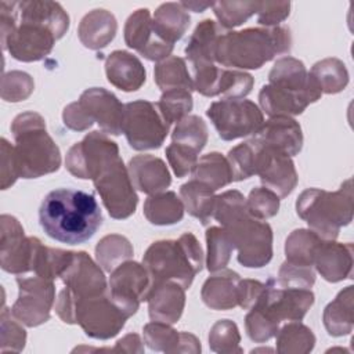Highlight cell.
<instances>
[{
    "label": "cell",
    "mask_w": 354,
    "mask_h": 354,
    "mask_svg": "<svg viewBox=\"0 0 354 354\" xmlns=\"http://www.w3.org/2000/svg\"><path fill=\"white\" fill-rule=\"evenodd\" d=\"M39 223L50 238L79 245L94 236L102 224V213L94 195L58 188L44 196L39 207Z\"/></svg>",
    "instance_id": "1"
},
{
    "label": "cell",
    "mask_w": 354,
    "mask_h": 354,
    "mask_svg": "<svg viewBox=\"0 0 354 354\" xmlns=\"http://www.w3.org/2000/svg\"><path fill=\"white\" fill-rule=\"evenodd\" d=\"M292 47L290 30L286 26L248 28L225 30L217 44L214 61L228 69H259Z\"/></svg>",
    "instance_id": "2"
},
{
    "label": "cell",
    "mask_w": 354,
    "mask_h": 354,
    "mask_svg": "<svg viewBox=\"0 0 354 354\" xmlns=\"http://www.w3.org/2000/svg\"><path fill=\"white\" fill-rule=\"evenodd\" d=\"M11 133L15 140V166L21 178H37L59 169V148L47 133L40 113L28 111L15 116Z\"/></svg>",
    "instance_id": "3"
},
{
    "label": "cell",
    "mask_w": 354,
    "mask_h": 354,
    "mask_svg": "<svg viewBox=\"0 0 354 354\" xmlns=\"http://www.w3.org/2000/svg\"><path fill=\"white\" fill-rule=\"evenodd\" d=\"M152 286L174 281L188 289L203 268V250L192 232H184L178 239H160L148 246L142 256ZM151 286V288H152Z\"/></svg>",
    "instance_id": "4"
},
{
    "label": "cell",
    "mask_w": 354,
    "mask_h": 354,
    "mask_svg": "<svg viewBox=\"0 0 354 354\" xmlns=\"http://www.w3.org/2000/svg\"><path fill=\"white\" fill-rule=\"evenodd\" d=\"M296 212L308 224V230L324 241H336L342 227L353 220V185L347 178L337 191L304 189L296 201Z\"/></svg>",
    "instance_id": "5"
},
{
    "label": "cell",
    "mask_w": 354,
    "mask_h": 354,
    "mask_svg": "<svg viewBox=\"0 0 354 354\" xmlns=\"http://www.w3.org/2000/svg\"><path fill=\"white\" fill-rule=\"evenodd\" d=\"M55 311L65 324H79L88 337L98 340L116 336L129 319L106 292L100 296L80 299L64 288L58 293Z\"/></svg>",
    "instance_id": "6"
},
{
    "label": "cell",
    "mask_w": 354,
    "mask_h": 354,
    "mask_svg": "<svg viewBox=\"0 0 354 354\" xmlns=\"http://www.w3.org/2000/svg\"><path fill=\"white\" fill-rule=\"evenodd\" d=\"M170 124L156 102L136 100L124 105L122 131L136 151L158 149L169 134Z\"/></svg>",
    "instance_id": "7"
},
{
    "label": "cell",
    "mask_w": 354,
    "mask_h": 354,
    "mask_svg": "<svg viewBox=\"0 0 354 354\" xmlns=\"http://www.w3.org/2000/svg\"><path fill=\"white\" fill-rule=\"evenodd\" d=\"M206 115L224 141L257 136L264 124L261 109L253 101L243 98L214 101L207 108Z\"/></svg>",
    "instance_id": "8"
},
{
    "label": "cell",
    "mask_w": 354,
    "mask_h": 354,
    "mask_svg": "<svg viewBox=\"0 0 354 354\" xmlns=\"http://www.w3.org/2000/svg\"><path fill=\"white\" fill-rule=\"evenodd\" d=\"M119 158L118 144L106 133L94 130L69 148L65 167L76 178L94 180Z\"/></svg>",
    "instance_id": "9"
},
{
    "label": "cell",
    "mask_w": 354,
    "mask_h": 354,
    "mask_svg": "<svg viewBox=\"0 0 354 354\" xmlns=\"http://www.w3.org/2000/svg\"><path fill=\"white\" fill-rule=\"evenodd\" d=\"M238 250V261L248 268H261L272 259V228L250 214L224 227Z\"/></svg>",
    "instance_id": "10"
},
{
    "label": "cell",
    "mask_w": 354,
    "mask_h": 354,
    "mask_svg": "<svg viewBox=\"0 0 354 354\" xmlns=\"http://www.w3.org/2000/svg\"><path fill=\"white\" fill-rule=\"evenodd\" d=\"M18 299L11 307V314L25 326H39L50 319L55 303L54 281L33 277H17Z\"/></svg>",
    "instance_id": "11"
},
{
    "label": "cell",
    "mask_w": 354,
    "mask_h": 354,
    "mask_svg": "<svg viewBox=\"0 0 354 354\" xmlns=\"http://www.w3.org/2000/svg\"><path fill=\"white\" fill-rule=\"evenodd\" d=\"M93 183L112 218L124 220L136 212L138 195L122 158L108 166Z\"/></svg>",
    "instance_id": "12"
},
{
    "label": "cell",
    "mask_w": 354,
    "mask_h": 354,
    "mask_svg": "<svg viewBox=\"0 0 354 354\" xmlns=\"http://www.w3.org/2000/svg\"><path fill=\"white\" fill-rule=\"evenodd\" d=\"M151 286V277L144 264L127 260L111 272L106 293L119 310L130 318L137 313L140 303L147 301Z\"/></svg>",
    "instance_id": "13"
},
{
    "label": "cell",
    "mask_w": 354,
    "mask_h": 354,
    "mask_svg": "<svg viewBox=\"0 0 354 354\" xmlns=\"http://www.w3.org/2000/svg\"><path fill=\"white\" fill-rule=\"evenodd\" d=\"M39 238L25 236L21 223L10 214L0 217V266L15 275L32 272L35 248Z\"/></svg>",
    "instance_id": "14"
},
{
    "label": "cell",
    "mask_w": 354,
    "mask_h": 354,
    "mask_svg": "<svg viewBox=\"0 0 354 354\" xmlns=\"http://www.w3.org/2000/svg\"><path fill=\"white\" fill-rule=\"evenodd\" d=\"M313 304L314 293L311 289L283 288L274 278H270L254 306L281 325L285 321H301Z\"/></svg>",
    "instance_id": "15"
},
{
    "label": "cell",
    "mask_w": 354,
    "mask_h": 354,
    "mask_svg": "<svg viewBox=\"0 0 354 354\" xmlns=\"http://www.w3.org/2000/svg\"><path fill=\"white\" fill-rule=\"evenodd\" d=\"M57 40L54 32L46 25L18 19L14 30L1 41V47L17 61L33 62L48 55Z\"/></svg>",
    "instance_id": "16"
},
{
    "label": "cell",
    "mask_w": 354,
    "mask_h": 354,
    "mask_svg": "<svg viewBox=\"0 0 354 354\" xmlns=\"http://www.w3.org/2000/svg\"><path fill=\"white\" fill-rule=\"evenodd\" d=\"M124 43L149 61H162L170 57L174 46L163 40L153 29L148 8L136 10L124 24Z\"/></svg>",
    "instance_id": "17"
},
{
    "label": "cell",
    "mask_w": 354,
    "mask_h": 354,
    "mask_svg": "<svg viewBox=\"0 0 354 354\" xmlns=\"http://www.w3.org/2000/svg\"><path fill=\"white\" fill-rule=\"evenodd\" d=\"M77 102L87 119L93 124L97 123L101 131L112 136L123 133L124 105L113 93L102 87H91L80 94Z\"/></svg>",
    "instance_id": "18"
},
{
    "label": "cell",
    "mask_w": 354,
    "mask_h": 354,
    "mask_svg": "<svg viewBox=\"0 0 354 354\" xmlns=\"http://www.w3.org/2000/svg\"><path fill=\"white\" fill-rule=\"evenodd\" d=\"M59 278L65 288L80 299L104 295L108 289L101 266L86 252H73L69 266Z\"/></svg>",
    "instance_id": "19"
},
{
    "label": "cell",
    "mask_w": 354,
    "mask_h": 354,
    "mask_svg": "<svg viewBox=\"0 0 354 354\" xmlns=\"http://www.w3.org/2000/svg\"><path fill=\"white\" fill-rule=\"evenodd\" d=\"M268 82L270 84L304 95L311 104L317 102L322 95L319 86L307 72L304 64L295 57L288 55L277 59L268 73Z\"/></svg>",
    "instance_id": "20"
},
{
    "label": "cell",
    "mask_w": 354,
    "mask_h": 354,
    "mask_svg": "<svg viewBox=\"0 0 354 354\" xmlns=\"http://www.w3.org/2000/svg\"><path fill=\"white\" fill-rule=\"evenodd\" d=\"M257 174L261 184L279 198H286L296 188L299 181L292 158L267 145Z\"/></svg>",
    "instance_id": "21"
},
{
    "label": "cell",
    "mask_w": 354,
    "mask_h": 354,
    "mask_svg": "<svg viewBox=\"0 0 354 354\" xmlns=\"http://www.w3.org/2000/svg\"><path fill=\"white\" fill-rule=\"evenodd\" d=\"M127 170L134 188L147 195L163 192L171 184L170 171L166 163L155 155L144 153L133 156Z\"/></svg>",
    "instance_id": "22"
},
{
    "label": "cell",
    "mask_w": 354,
    "mask_h": 354,
    "mask_svg": "<svg viewBox=\"0 0 354 354\" xmlns=\"http://www.w3.org/2000/svg\"><path fill=\"white\" fill-rule=\"evenodd\" d=\"M151 321L176 324L185 307V289L174 282L165 281L153 285L147 297Z\"/></svg>",
    "instance_id": "23"
},
{
    "label": "cell",
    "mask_w": 354,
    "mask_h": 354,
    "mask_svg": "<svg viewBox=\"0 0 354 354\" xmlns=\"http://www.w3.org/2000/svg\"><path fill=\"white\" fill-rule=\"evenodd\" d=\"M314 266L321 277L328 282H340L353 274V243L336 241H321Z\"/></svg>",
    "instance_id": "24"
},
{
    "label": "cell",
    "mask_w": 354,
    "mask_h": 354,
    "mask_svg": "<svg viewBox=\"0 0 354 354\" xmlns=\"http://www.w3.org/2000/svg\"><path fill=\"white\" fill-rule=\"evenodd\" d=\"M267 147L286 153L288 156L297 155L303 148V133L299 122L292 116H271L264 122L256 136Z\"/></svg>",
    "instance_id": "25"
},
{
    "label": "cell",
    "mask_w": 354,
    "mask_h": 354,
    "mask_svg": "<svg viewBox=\"0 0 354 354\" xmlns=\"http://www.w3.org/2000/svg\"><path fill=\"white\" fill-rule=\"evenodd\" d=\"M105 75L112 86L126 93L137 91L147 79V72L140 58L124 50H115L106 57Z\"/></svg>",
    "instance_id": "26"
},
{
    "label": "cell",
    "mask_w": 354,
    "mask_h": 354,
    "mask_svg": "<svg viewBox=\"0 0 354 354\" xmlns=\"http://www.w3.org/2000/svg\"><path fill=\"white\" fill-rule=\"evenodd\" d=\"M118 22L115 15L104 8L88 11L80 21L77 36L80 43L88 50L105 48L116 36Z\"/></svg>",
    "instance_id": "27"
},
{
    "label": "cell",
    "mask_w": 354,
    "mask_h": 354,
    "mask_svg": "<svg viewBox=\"0 0 354 354\" xmlns=\"http://www.w3.org/2000/svg\"><path fill=\"white\" fill-rule=\"evenodd\" d=\"M241 277L232 270H220L209 277L201 289L203 303L212 310H232L238 306V283Z\"/></svg>",
    "instance_id": "28"
},
{
    "label": "cell",
    "mask_w": 354,
    "mask_h": 354,
    "mask_svg": "<svg viewBox=\"0 0 354 354\" xmlns=\"http://www.w3.org/2000/svg\"><path fill=\"white\" fill-rule=\"evenodd\" d=\"M224 32L225 29L210 18L201 21L192 32L184 50L188 65L192 68L203 64H214L216 48Z\"/></svg>",
    "instance_id": "29"
},
{
    "label": "cell",
    "mask_w": 354,
    "mask_h": 354,
    "mask_svg": "<svg viewBox=\"0 0 354 354\" xmlns=\"http://www.w3.org/2000/svg\"><path fill=\"white\" fill-rule=\"evenodd\" d=\"M18 19L35 21L50 28L57 39H61L69 29V15L57 1L22 0L17 1Z\"/></svg>",
    "instance_id": "30"
},
{
    "label": "cell",
    "mask_w": 354,
    "mask_h": 354,
    "mask_svg": "<svg viewBox=\"0 0 354 354\" xmlns=\"http://www.w3.org/2000/svg\"><path fill=\"white\" fill-rule=\"evenodd\" d=\"M259 104L261 109L271 116H295L306 111L311 104L308 98L301 94L281 88L274 84H266L259 93Z\"/></svg>",
    "instance_id": "31"
},
{
    "label": "cell",
    "mask_w": 354,
    "mask_h": 354,
    "mask_svg": "<svg viewBox=\"0 0 354 354\" xmlns=\"http://www.w3.org/2000/svg\"><path fill=\"white\" fill-rule=\"evenodd\" d=\"M322 321L330 336L340 337L351 333L354 326V289L347 286L325 307Z\"/></svg>",
    "instance_id": "32"
},
{
    "label": "cell",
    "mask_w": 354,
    "mask_h": 354,
    "mask_svg": "<svg viewBox=\"0 0 354 354\" xmlns=\"http://www.w3.org/2000/svg\"><path fill=\"white\" fill-rule=\"evenodd\" d=\"M155 32L167 43L173 44L180 40L187 32L191 17L181 3H163L160 4L152 18Z\"/></svg>",
    "instance_id": "33"
},
{
    "label": "cell",
    "mask_w": 354,
    "mask_h": 354,
    "mask_svg": "<svg viewBox=\"0 0 354 354\" xmlns=\"http://www.w3.org/2000/svg\"><path fill=\"white\" fill-rule=\"evenodd\" d=\"M266 145L257 137L238 144L227 153L234 181H243L259 173Z\"/></svg>",
    "instance_id": "34"
},
{
    "label": "cell",
    "mask_w": 354,
    "mask_h": 354,
    "mask_svg": "<svg viewBox=\"0 0 354 354\" xmlns=\"http://www.w3.org/2000/svg\"><path fill=\"white\" fill-rule=\"evenodd\" d=\"M145 218L153 225H173L183 220L184 205L173 191L149 195L142 207Z\"/></svg>",
    "instance_id": "35"
},
{
    "label": "cell",
    "mask_w": 354,
    "mask_h": 354,
    "mask_svg": "<svg viewBox=\"0 0 354 354\" xmlns=\"http://www.w3.org/2000/svg\"><path fill=\"white\" fill-rule=\"evenodd\" d=\"M180 199L189 216L198 218L202 225H207L213 217L216 195L206 184L191 180L180 187Z\"/></svg>",
    "instance_id": "36"
},
{
    "label": "cell",
    "mask_w": 354,
    "mask_h": 354,
    "mask_svg": "<svg viewBox=\"0 0 354 354\" xmlns=\"http://www.w3.org/2000/svg\"><path fill=\"white\" fill-rule=\"evenodd\" d=\"M192 180L206 184L213 191L234 181L228 159L220 152H209L201 156L192 170Z\"/></svg>",
    "instance_id": "37"
},
{
    "label": "cell",
    "mask_w": 354,
    "mask_h": 354,
    "mask_svg": "<svg viewBox=\"0 0 354 354\" xmlns=\"http://www.w3.org/2000/svg\"><path fill=\"white\" fill-rule=\"evenodd\" d=\"M153 80L162 93L173 88H185L191 93L194 90V82L188 71V65L184 58L177 55H170L155 65Z\"/></svg>",
    "instance_id": "38"
},
{
    "label": "cell",
    "mask_w": 354,
    "mask_h": 354,
    "mask_svg": "<svg viewBox=\"0 0 354 354\" xmlns=\"http://www.w3.org/2000/svg\"><path fill=\"white\" fill-rule=\"evenodd\" d=\"M73 257V252L48 248L41 243L39 239L35 248L33 261H32V272L46 279H57L69 266Z\"/></svg>",
    "instance_id": "39"
},
{
    "label": "cell",
    "mask_w": 354,
    "mask_h": 354,
    "mask_svg": "<svg viewBox=\"0 0 354 354\" xmlns=\"http://www.w3.org/2000/svg\"><path fill=\"white\" fill-rule=\"evenodd\" d=\"M319 86L322 94H337L348 84V71L339 58H324L315 62L308 72Z\"/></svg>",
    "instance_id": "40"
},
{
    "label": "cell",
    "mask_w": 354,
    "mask_h": 354,
    "mask_svg": "<svg viewBox=\"0 0 354 354\" xmlns=\"http://www.w3.org/2000/svg\"><path fill=\"white\" fill-rule=\"evenodd\" d=\"M277 351L281 354H307L315 346L313 330L300 321H289L278 329Z\"/></svg>",
    "instance_id": "41"
},
{
    "label": "cell",
    "mask_w": 354,
    "mask_h": 354,
    "mask_svg": "<svg viewBox=\"0 0 354 354\" xmlns=\"http://www.w3.org/2000/svg\"><path fill=\"white\" fill-rule=\"evenodd\" d=\"M321 241L322 239L311 230L299 228L292 231L285 241L286 260L297 266L313 267Z\"/></svg>",
    "instance_id": "42"
},
{
    "label": "cell",
    "mask_w": 354,
    "mask_h": 354,
    "mask_svg": "<svg viewBox=\"0 0 354 354\" xmlns=\"http://www.w3.org/2000/svg\"><path fill=\"white\" fill-rule=\"evenodd\" d=\"M133 253L130 241L120 234L105 235L95 246V260L108 272H112L118 266L127 261Z\"/></svg>",
    "instance_id": "43"
},
{
    "label": "cell",
    "mask_w": 354,
    "mask_h": 354,
    "mask_svg": "<svg viewBox=\"0 0 354 354\" xmlns=\"http://www.w3.org/2000/svg\"><path fill=\"white\" fill-rule=\"evenodd\" d=\"M206 268L210 272L225 268L234 250L232 241L224 227H210L206 230Z\"/></svg>",
    "instance_id": "44"
},
{
    "label": "cell",
    "mask_w": 354,
    "mask_h": 354,
    "mask_svg": "<svg viewBox=\"0 0 354 354\" xmlns=\"http://www.w3.org/2000/svg\"><path fill=\"white\" fill-rule=\"evenodd\" d=\"M209 130L206 123L198 115H188L181 119L171 133L173 142L187 145L195 152H201L207 144Z\"/></svg>",
    "instance_id": "45"
},
{
    "label": "cell",
    "mask_w": 354,
    "mask_h": 354,
    "mask_svg": "<svg viewBox=\"0 0 354 354\" xmlns=\"http://www.w3.org/2000/svg\"><path fill=\"white\" fill-rule=\"evenodd\" d=\"M246 216H249L246 198L239 191L230 189L216 196L213 217L221 227H228Z\"/></svg>",
    "instance_id": "46"
},
{
    "label": "cell",
    "mask_w": 354,
    "mask_h": 354,
    "mask_svg": "<svg viewBox=\"0 0 354 354\" xmlns=\"http://www.w3.org/2000/svg\"><path fill=\"white\" fill-rule=\"evenodd\" d=\"M260 1H214L213 12L223 29H232L242 25L253 14H257Z\"/></svg>",
    "instance_id": "47"
},
{
    "label": "cell",
    "mask_w": 354,
    "mask_h": 354,
    "mask_svg": "<svg viewBox=\"0 0 354 354\" xmlns=\"http://www.w3.org/2000/svg\"><path fill=\"white\" fill-rule=\"evenodd\" d=\"M241 333L238 325L231 319H220L210 328L209 347L218 354H241Z\"/></svg>",
    "instance_id": "48"
},
{
    "label": "cell",
    "mask_w": 354,
    "mask_h": 354,
    "mask_svg": "<svg viewBox=\"0 0 354 354\" xmlns=\"http://www.w3.org/2000/svg\"><path fill=\"white\" fill-rule=\"evenodd\" d=\"M144 343L159 353H177L180 344V332L170 326V324L151 321L142 328Z\"/></svg>",
    "instance_id": "49"
},
{
    "label": "cell",
    "mask_w": 354,
    "mask_h": 354,
    "mask_svg": "<svg viewBox=\"0 0 354 354\" xmlns=\"http://www.w3.org/2000/svg\"><path fill=\"white\" fill-rule=\"evenodd\" d=\"M156 104L167 123L173 124L188 116L194 106V98L191 91L185 88H173L163 91Z\"/></svg>",
    "instance_id": "50"
},
{
    "label": "cell",
    "mask_w": 354,
    "mask_h": 354,
    "mask_svg": "<svg viewBox=\"0 0 354 354\" xmlns=\"http://www.w3.org/2000/svg\"><path fill=\"white\" fill-rule=\"evenodd\" d=\"M0 321H1V329H0L1 353L22 351L26 343V332L22 328L21 322L11 314V310H8L4 306L1 308Z\"/></svg>",
    "instance_id": "51"
},
{
    "label": "cell",
    "mask_w": 354,
    "mask_h": 354,
    "mask_svg": "<svg viewBox=\"0 0 354 354\" xmlns=\"http://www.w3.org/2000/svg\"><path fill=\"white\" fill-rule=\"evenodd\" d=\"M35 90L32 76L22 71H11L3 75L1 98L7 102L25 101Z\"/></svg>",
    "instance_id": "52"
},
{
    "label": "cell",
    "mask_w": 354,
    "mask_h": 354,
    "mask_svg": "<svg viewBox=\"0 0 354 354\" xmlns=\"http://www.w3.org/2000/svg\"><path fill=\"white\" fill-rule=\"evenodd\" d=\"M248 212L257 220L274 217L279 210V196L266 187H256L246 199Z\"/></svg>",
    "instance_id": "53"
},
{
    "label": "cell",
    "mask_w": 354,
    "mask_h": 354,
    "mask_svg": "<svg viewBox=\"0 0 354 354\" xmlns=\"http://www.w3.org/2000/svg\"><path fill=\"white\" fill-rule=\"evenodd\" d=\"M245 329L249 339L254 343H264L274 337L279 329V324L271 319L261 308L252 307L245 317Z\"/></svg>",
    "instance_id": "54"
},
{
    "label": "cell",
    "mask_w": 354,
    "mask_h": 354,
    "mask_svg": "<svg viewBox=\"0 0 354 354\" xmlns=\"http://www.w3.org/2000/svg\"><path fill=\"white\" fill-rule=\"evenodd\" d=\"M254 84V79L250 73L238 69H223L220 95L224 98H243L246 97Z\"/></svg>",
    "instance_id": "55"
},
{
    "label": "cell",
    "mask_w": 354,
    "mask_h": 354,
    "mask_svg": "<svg viewBox=\"0 0 354 354\" xmlns=\"http://www.w3.org/2000/svg\"><path fill=\"white\" fill-rule=\"evenodd\" d=\"M275 281L283 288L311 289L315 282V272L313 267L297 266L286 260L281 264L278 278Z\"/></svg>",
    "instance_id": "56"
},
{
    "label": "cell",
    "mask_w": 354,
    "mask_h": 354,
    "mask_svg": "<svg viewBox=\"0 0 354 354\" xmlns=\"http://www.w3.org/2000/svg\"><path fill=\"white\" fill-rule=\"evenodd\" d=\"M166 158L174 174L178 178H183L189 173H192L198 162V152H195L192 148L187 145L171 142L166 148Z\"/></svg>",
    "instance_id": "57"
},
{
    "label": "cell",
    "mask_w": 354,
    "mask_h": 354,
    "mask_svg": "<svg viewBox=\"0 0 354 354\" xmlns=\"http://www.w3.org/2000/svg\"><path fill=\"white\" fill-rule=\"evenodd\" d=\"M290 14V1H260L257 22L264 28L279 26Z\"/></svg>",
    "instance_id": "58"
},
{
    "label": "cell",
    "mask_w": 354,
    "mask_h": 354,
    "mask_svg": "<svg viewBox=\"0 0 354 354\" xmlns=\"http://www.w3.org/2000/svg\"><path fill=\"white\" fill-rule=\"evenodd\" d=\"M0 177H1V189L10 188L18 178V171L14 158V145H11L6 138L0 140Z\"/></svg>",
    "instance_id": "59"
},
{
    "label": "cell",
    "mask_w": 354,
    "mask_h": 354,
    "mask_svg": "<svg viewBox=\"0 0 354 354\" xmlns=\"http://www.w3.org/2000/svg\"><path fill=\"white\" fill-rule=\"evenodd\" d=\"M266 289V283L257 279H242L238 283V306L243 310L252 308Z\"/></svg>",
    "instance_id": "60"
},
{
    "label": "cell",
    "mask_w": 354,
    "mask_h": 354,
    "mask_svg": "<svg viewBox=\"0 0 354 354\" xmlns=\"http://www.w3.org/2000/svg\"><path fill=\"white\" fill-rule=\"evenodd\" d=\"M62 120H64V124L73 131H84L93 126V123L87 119L86 113L83 112L77 101L71 102L64 108Z\"/></svg>",
    "instance_id": "61"
},
{
    "label": "cell",
    "mask_w": 354,
    "mask_h": 354,
    "mask_svg": "<svg viewBox=\"0 0 354 354\" xmlns=\"http://www.w3.org/2000/svg\"><path fill=\"white\" fill-rule=\"evenodd\" d=\"M112 351L119 353H144V344L141 342L140 335L127 333L122 339H119L112 348Z\"/></svg>",
    "instance_id": "62"
},
{
    "label": "cell",
    "mask_w": 354,
    "mask_h": 354,
    "mask_svg": "<svg viewBox=\"0 0 354 354\" xmlns=\"http://www.w3.org/2000/svg\"><path fill=\"white\" fill-rule=\"evenodd\" d=\"M201 342L198 337L188 332H180V344L177 348V353H201Z\"/></svg>",
    "instance_id": "63"
},
{
    "label": "cell",
    "mask_w": 354,
    "mask_h": 354,
    "mask_svg": "<svg viewBox=\"0 0 354 354\" xmlns=\"http://www.w3.org/2000/svg\"><path fill=\"white\" fill-rule=\"evenodd\" d=\"M181 6L187 10V11H194V12H203L206 8L213 7L214 1H180Z\"/></svg>",
    "instance_id": "64"
}]
</instances>
